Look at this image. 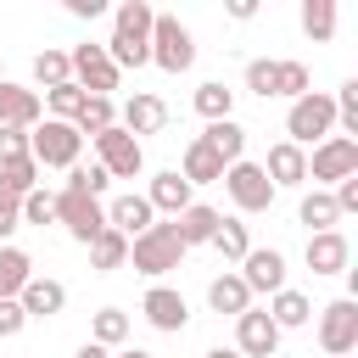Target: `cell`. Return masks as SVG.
Wrapping results in <instances>:
<instances>
[{
    "label": "cell",
    "mask_w": 358,
    "mask_h": 358,
    "mask_svg": "<svg viewBox=\"0 0 358 358\" xmlns=\"http://www.w3.org/2000/svg\"><path fill=\"white\" fill-rule=\"evenodd\" d=\"M22 224H56V196L50 190H28L22 196Z\"/></svg>",
    "instance_id": "cell-41"
},
{
    "label": "cell",
    "mask_w": 358,
    "mask_h": 358,
    "mask_svg": "<svg viewBox=\"0 0 358 358\" xmlns=\"http://www.w3.org/2000/svg\"><path fill=\"white\" fill-rule=\"evenodd\" d=\"M319 347H324V358H347L358 347V302L352 296H336L319 308Z\"/></svg>",
    "instance_id": "cell-7"
},
{
    "label": "cell",
    "mask_w": 358,
    "mask_h": 358,
    "mask_svg": "<svg viewBox=\"0 0 358 358\" xmlns=\"http://www.w3.org/2000/svg\"><path fill=\"white\" fill-rule=\"evenodd\" d=\"M67 11H73V17H90V22H95V17H106V0H67Z\"/></svg>",
    "instance_id": "cell-46"
},
{
    "label": "cell",
    "mask_w": 358,
    "mask_h": 358,
    "mask_svg": "<svg viewBox=\"0 0 358 358\" xmlns=\"http://www.w3.org/2000/svg\"><path fill=\"white\" fill-rule=\"evenodd\" d=\"M207 358H241V352H235V347H213Z\"/></svg>",
    "instance_id": "cell-49"
},
{
    "label": "cell",
    "mask_w": 358,
    "mask_h": 358,
    "mask_svg": "<svg viewBox=\"0 0 358 358\" xmlns=\"http://www.w3.org/2000/svg\"><path fill=\"white\" fill-rule=\"evenodd\" d=\"M22 324H28V313L17 308V296H6V302H0V341H11Z\"/></svg>",
    "instance_id": "cell-45"
},
{
    "label": "cell",
    "mask_w": 358,
    "mask_h": 358,
    "mask_svg": "<svg viewBox=\"0 0 358 358\" xmlns=\"http://www.w3.org/2000/svg\"><path fill=\"white\" fill-rule=\"evenodd\" d=\"M308 90H313V78H308L302 62H274V95L296 101V95H308Z\"/></svg>",
    "instance_id": "cell-38"
},
{
    "label": "cell",
    "mask_w": 358,
    "mask_h": 358,
    "mask_svg": "<svg viewBox=\"0 0 358 358\" xmlns=\"http://www.w3.org/2000/svg\"><path fill=\"white\" fill-rule=\"evenodd\" d=\"M302 34L313 39V45H324V39H336V0H302Z\"/></svg>",
    "instance_id": "cell-30"
},
{
    "label": "cell",
    "mask_w": 358,
    "mask_h": 358,
    "mask_svg": "<svg viewBox=\"0 0 358 358\" xmlns=\"http://www.w3.org/2000/svg\"><path fill=\"white\" fill-rule=\"evenodd\" d=\"M241 285L257 296H274V291H285V252L280 246H252L246 257H241Z\"/></svg>",
    "instance_id": "cell-11"
},
{
    "label": "cell",
    "mask_w": 358,
    "mask_h": 358,
    "mask_svg": "<svg viewBox=\"0 0 358 358\" xmlns=\"http://www.w3.org/2000/svg\"><path fill=\"white\" fill-rule=\"evenodd\" d=\"M28 280H34V257L22 246H0V302L6 296H22Z\"/></svg>",
    "instance_id": "cell-26"
},
{
    "label": "cell",
    "mask_w": 358,
    "mask_h": 358,
    "mask_svg": "<svg viewBox=\"0 0 358 358\" xmlns=\"http://www.w3.org/2000/svg\"><path fill=\"white\" fill-rule=\"evenodd\" d=\"M106 185H112V173H106L101 162H90V168H84V162H73L62 190H78V196H95V201H101V196H106Z\"/></svg>",
    "instance_id": "cell-36"
},
{
    "label": "cell",
    "mask_w": 358,
    "mask_h": 358,
    "mask_svg": "<svg viewBox=\"0 0 358 358\" xmlns=\"http://www.w3.org/2000/svg\"><path fill=\"white\" fill-rule=\"evenodd\" d=\"M145 45H151V62H157L162 73H190V67H196V34H190L179 17H168V11H157Z\"/></svg>",
    "instance_id": "cell-4"
},
{
    "label": "cell",
    "mask_w": 358,
    "mask_h": 358,
    "mask_svg": "<svg viewBox=\"0 0 358 358\" xmlns=\"http://www.w3.org/2000/svg\"><path fill=\"white\" fill-rule=\"evenodd\" d=\"M151 22H157L151 0H117L112 11V34H129V39H151Z\"/></svg>",
    "instance_id": "cell-27"
},
{
    "label": "cell",
    "mask_w": 358,
    "mask_h": 358,
    "mask_svg": "<svg viewBox=\"0 0 358 358\" xmlns=\"http://www.w3.org/2000/svg\"><path fill=\"white\" fill-rule=\"evenodd\" d=\"M257 168L268 173V185H274V190H285V185H308V151H302V145H291V140L268 145V157H263Z\"/></svg>",
    "instance_id": "cell-17"
},
{
    "label": "cell",
    "mask_w": 358,
    "mask_h": 358,
    "mask_svg": "<svg viewBox=\"0 0 358 358\" xmlns=\"http://www.w3.org/2000/svg\"><path fill=\"white\" fill-rule=\"evenodd\" d=\"M235 352L241 358H274L280 352V330H274V319L263 308H246L235 319Z\"/></svg>",
    "instance_id": "cell-13"
},
{
    "label": "cell",
    "mask_w": 358,
    "mask_h": 358,
    "mask_svg": "<svg viewBox=\"0 0 358 358\" xmlns=\"http://www.w3.org/2000/svg\"><path fill=\"white\" fill-rule=\"evenodd\" d=\"M296 218H302L313 235H324V229H336V224H341V213H336L330 190H308V196H302V207H296Z\"/></svg>",
    "instance_id": "cell-32"
},
{
    "label": "cell",
    "mask_w": 358,
    "mask_h": 358,
    "mask_svg": "<svg viewBox=\"0 0 358 358\" xmlns=\"http://www.w3.org/2000/svg\"><path fill=\"white\" fill-rule=\"evenodd\" d=\"M207 246H218V257L241 263V257L252 252V235H246V224H241V218H218V229H213V241H207Z\"/></svg>",
    "instance_id": "cell-34"
},
{
    "label": "cell",
    "mask_w": 358,
    "mask_h": 358,
    "mask_svg": "<svg viewBox=\"0 0 358 358\" xmlns=\"http://www.w3.org/2000/svg\"><path fill=\"white\" fill-rule=\"evenodd\" d=\"M218 218H224L218 207H207V201H190V207H185L179 218H168V224H173V235H179V246L190 252V246H207V241H213V229H218Z\"/></svg>",
    "instance_id": "cell-20"
},
{
    "label": "cell",
    "mask_w": 358,
    "mask_h": 358,
    "mask_svg": "<svg viewBox=\"0 0 358 358\" xmlns=\"http://www.w3.org/2000/svg\"><path fill=\"white\" fill-rule=\"evenodd\" d=\"M352 173H358V140L330 134V140L313 145V157H308V179H313V190H319V185H341V179H352Z\"/></svg>",
    "instance_id": "cell-9"
},
{
    "label": "cell",
    "mask_w": 358,
    "mask_h": 358,
    "mask_svg": "<svg viewBox=\"0 0 358 358\" xmlns=\"http://www.w3.org/2000/svg\"><path fill=\"white\" fill-rule=\"evenodd\" d=\"M117 358H151V352H145V347H129V352H117Z\"/></svg>",
    "instance_id": "cell-50"
},
{
    "label": "cell",
    "mask_w": 358,
    "mask_h": 358,
    "mask_svg": "<svg viewBox=\"0 0 358 358\" xmlns=\"http://www.w3.org/2000/svg\"><path fill=\"white\" fill-rule=\"evenodd\" d=\"M129 263V241L117 235V229H101L95 241H90V268L95 274H112V268H123Z\"/></svg>",
    "instance_id": "cell-29"
},
{
    "label": "cell",
    "mask_w": 358,
    "mask_h": 358,
    "mask_svg": "<svg viewBox=\"0 0 358 358\" xmlns=\"http://www.w3.org/2000/svg\"><path fill=\"white\" fill-rule=\"evenodd\" d=\"M246 90H252V95H263V101H274V62H268V56L246 62Z\"/></svg>",
    "instance_id": "cell-42"
},
{
    "label": "cell",
    "mask_w": 358,
    "mask_h": 358,
    "mask_svg": "<svg viewBox=\"0 0 358 358\" xmlns=\"http://www.w3.org/2000/svg\"><path fill=\"white\" fill-rule=\"evenodd\" d=\"M17 308H22L28 319H56V313L67 308V285H62V280H39V274H34V280L22 285V296H17Z\"/></svg>",
    "instance_id": "cell-21"
},
{
    "label": "cell",
    "mask_w": 358,
    "mask_h": 358,
    "mask_svg": "<svg viewBox=\"0 0 358 358\" xmlns=\"http://www.w3.org/2000/svg\"><path fill=\"white\" fill-rule=\"evenodd\" d=\"M207 308H213V313H229V319H241V313L252 308V291L241 285V274H218V280L207 285Z\"/></svg>",
    "instance_id": "cell-24"
},
{
    "label": "cell",
    "mask_w": 358,
    "mask_h": 358,
    "mask_svg": "<svg viewBox=\"0 0 358 358\" xmlns=\"http://www.w3.org/2000/svg\"><path fill=\"white\" fill-rule=\"evenodd\" d=\"M73 358H112V352H106V347H95V341H84V347H78Z\"/></svg>",
    "instance_id": "cell-48"
},
{
    "label": "cell",
    "mask_w": 358,
    "mask_h": 358,
    "mask_svg": "<svg viewBox=\"0 0 358 358\" xmlns=\"http://www.w3.org/2000/svg\"><path fill=\"white\" fill-rule=\"evenodd\" d=\"M78 151H84V134H78L73 123H62V117H39V123L28 129V157H34L39 168H73Z\"/></svg>",
    "instance_id": "cell-2"
},
{
    "label": "cell",
    "mask_w": 358,
    "mask_h": 358,
    "mask_svg": "<svg viewBox=\"0 0 358 358\" xmlns=\"http://www.w3.org/2000/svg\"><path fill=\"white\" fill-rule=\"evenodd\" d=\"M39 117H45V101H39V90L0 78V129H34Z\"/></svg>",
    "instance_id": "cell-15"
},
{
    "label": "cell",
    "mask_w": 358,
    "mask_h": 358,
    "mask_svg": "<svg viewBox=\"0 0 358 358\" xmlns=\"http://www.w3.org/2000/svg\"><path fill=\"white\" fill-rule=\"evenodd\" d=\"M263 313H268V319H274V330L285 336V330H302V324L313 319V302H308L302 291H291V285H285V291H274V296H268V308H263Z\"/></svg>",
    "instance_id": "cell-23"
},
{
    "label": "cell",
    "mask_w": 358,
    "mask_h": 358,
    "mask_svg": "<svg viewBox=\"0 0 358 358\" xmlns=\"http://www.w3.org/2000/svg\"><path fill=\"white\" fill-rule=\"evenodd\" d=\"M28 157V129H0V162Z\"/></svg>",
    "instance_id": "cell-44"
},
{
    "label": "cell",
    "mask_w": 358,
    "mask_h": 358,
    "mask_svg": "<svg viewBox=\"0 0 358 358\" xmlns=\"http://www.w3.org/2000/svg\"><path fill=\"white\" fill-rule=\"evenodd\" d=\"M28 190H39V162L34 157H17V162H0V196H28Z\"/></svg>",
    "instance_id": "cell-33"
},
{
    "label": "cell",
    "mask_w": 358,
    "mask_h": 358,
    "mask_svg": "<svg viewBox=\"0 0 358 358\" xmlns=\"http://www.w3.org/2000/svg\"><path fill=\"white\" fill-rule=\"evenodd\" d=\"M151 224H157V213H151V201H145L140 190H129V196H112V201H106V229H117L123 241L145 235Z\"/></svg>",
    "instance_id": "cell-16"
},
{
    "label": "cell",
    "mask_w": 358,
    "mask_h": 358,
    "mask_svg": "<svg viewBox=\"0 0 358 358\" xmlns=\"http://www.w3.org/2000/svg\"><path fill=\"white\" fill-rule=\"evenodd\" d=\"M17 229H22V201L17 196H0V246H11Z\"/></svg>",
    "instance_id": "cell-43"
},
{
    "label": "cell",
    "mask_w": 358,
    "mask_h": 358,
    "mask_svg": "<svg viewBox=\"0 0 358 358\" xmlns=\"http://www.w3.org/2000/svg\"><path fill=\"white\" fill-rule=\"evenodd\" d=\"M117 123V106L106 101V95H84V106H78V117H73V129L84 134V140H95L101 129H112Z\"/></svg>",
    "instance_id": "cell-31"
},
{
    "label": "cell",
    "mask_w": 358,
    "mask_h": 358,
    "mask_svg": "<svg viewBox=\"0 0 358 358\" xmlns=\"http://www.w3.org/2000/svg\"><path fill=\"white\" fill-rule=\"evenodd\" d=\"M229 17H235V22H252V17H257V0H229Z\"/></svg>",
    "instance_id": "cell-47"
},
{
    "label": "cell",
    "mask_w": 358,
    "mask_h": 358,
    "mask_svg": "<svg viewBox=\"0 0 358 358\" xmlns=\"http://www.w3.org/2000/svg\"><path fill=\"white\" fill-rule=\"evenodd\" d=\"M162 123H168V101L151 95V90H134V95L123 101V112H117V129L134 134V140H140V134H157Z\"/></svg>",
    "instance_id": "cell-14"
},
{
    "label": "cell",
    "mask_w": 358,
    "mask_h": 358,
    "mask_svg": "<svg viewBox=\"0 0 358 358\" xmlns=\"http://www.w3.org/2000/svg\"><path fill=\"white\" fill-rule=\"evenodd\" d=\"M129 263H134L145 280L173 274V268L185 263V246H179V235H173V224H151L145 235H134V241H129Z\"/></svg>",
    "instance_id": "cell-3"
},
{
    "label": "cell",
    "mask_w": 358,
    "mask_h": 358,
    "mask_svg": "<svg viewBox=\"0 0 358 358\" xmlns=\"http://www.w3.org/2000/svg\"><path fill=\"white\" fill-rule=\"evenodd\" d=\"M207 145H213V157L229 168V162H241L246 157V129L235 123V117H224V123H207V134H201Z\"/></svg>",
    "instance_id": "cell-25"
},
{
    "label": "cell",
    "mask_w": 358,
    "mask_h": 358,
    "mask_svg": "<svg viewBox=\"0 0 358 358\" xmlns=\"http://www.w3.org/2000/svg\"><path fill=\"white\" fill-rule=\"evenodd\" d=\"M90 341H95V347H106V352H112V347H123V341H129V313H123V308H101V313H95V324H90Z\"/></svg>",
    "instance_id": "cell-35"
},
{
    "label": "cell",
    "mask_w": 358,
    "mask_h": 358,
    "mask_svg": "<svg viewBox=\"0 0 358 358\" xmlns=\"http://www.w3.org/2000/svg\"><path fill=\"white\" fill-rule=\"evenodd\" d=\"M140 313H145V324L162 330V336H179V330L190 324V302H185L173 285H151V291L140 296Z\"/></svg>",
    "instance_id": "cell-12"
},
{
    "label": "cell",
    "mask_w": 358,
    "mask_h": 358,
    "mask_svg": "<svg viewBox=\"0 0 358 358\" xmlns=\"http://www.w3.org/2000/svg\"><path fill=\"white\" fill-rule=\"evenodd\" d=\"M90 145H95V162H101L112 179H140V173H145V145H140L134 134H123L117 123L101 129Z\"/></svg>",
    "instance_id": "cell-5"
},
{
    "label": "cell",
    "mask_w": 358,
    "mask_h": 358,
    "mask_svg": "<svg viewBox=\"0 0 358 358\" xmlns=\"http://www.w3.org/2000/svg\"><path fill=\"white\" fill-rule=\"evenodd\" d=\"M67 62H73V84H78L84 95H106V101H112V90L123 84V73L106 62V45H73Z\"/></svg>",
    "instance_id": "cell-8"
},
{
    "label": "cell",
    "mask_w": 358,
    "mask_h": 358,
    "mask_svg": "<svg viewBox=\"0 0 358 358\" xmlns=\"http://www.w3.org/2000/svg\"><path fill=\"white\" fill-rule=\"evenodd\" d=\"M179 179H185L190 190H196V185H218V179H224V162L213 157V145H207L201 134H196V140L185 145V162H179Z\"/></svg>",
    "instance_id": "cell-22"
},
{
    "label": "cell",
    "mask_w": 358,
    "mask_h": 358,
    "mask_svg": "<svg viewBox=\"0 0 358 358\" xmlns=\"http://www.w3.org/2000/svg\"><path fill=\"white\" fill-rule=\"evenodd\" d=\"M34 78H39L45 90L67 84V78H73V62H67V50H50V45H45V50L34 56Z\"/></svg>",
    "instance_id": "cell-37"
},
{
    "label": "cell",
    "mask_w": 358,
    "mask_h": 358,
    "mask_svg": "<svg viewBox=\"0 0 358 358\" xmlns=\"http://www.w3.org/2000/svg\"><path fill=\"white\" fill-rule=\"evenodd\" d=\"M218 185L229 190V201H235L241 213H268V207H274V196H280V190L268 185V173H263L257 162H246V157H241V162H229Z\"/></svg>",
    "instance_id": "cell-6"
},
{
    "label": "cell",
    "mask_w": 358,
    "mask_h": 358,
    "mask_svg": "<svg viewBox=\"0 0 358 358\" xmlns=\"http://www.w3.org/2000/svg\"><path fill=\"white\" fill-rule=\"evenodd\" d=\"M145 201H151V213H168V218H179L196 196H190V185L179 179V168H162V173H151V190H145Z\"/></svg>",
    "instance_id": "cell-19"
},
{
    "label": "cell",
    "mask_w": 358,
    "mask_h": 358,
    "mask_svg": "<svg viewBox=\"0 0 358 358\" xmlns=\"http://www.w3.org/2000/svg\"><path fill=\"white\" fill-rule=\"evenodd\" d=\"M56 224L78 241V246H90L101 229H106V207L95 201V196H78V190H62L56 196Z\"/></svg>",
    "instance_id": "cell-10"
},
{
    "label": "cell",
    "mask_w": 358,
    "mask_h": 358,
    "mask_svg": "<svg viewBox=\"0 0 358 358\" xmlns=\"http://www.w3.org/2000/svg\"><path fill=\"white\" fill-rule=\"evenodd\" d=\"M336 123H341V140H358V78H347L336 95Z\"/></svg>",
    "instance_id": "cell-40"
},
{
    "label": "cell",
    "mask_w": 358,
    "mask_h": 358,
    "mask_svg": "<svg viewBox=\"0 0 358 358\" xmlns=\"http://www.w3.org/2000/svg\"><path fill=\"white\" fill-rule=\"evenodd\" d=\"M78 106H84V90L67 78V84H56V90H45V112L50 117H62V123H73L78 117Z\"/></svg>",
    "instance_id": "cell-39"
},
{
    "label": "cell",
    "mask_w": 358,
    "mask_h": 358,
    "mask_svg": "<svg viewBox=\"0 0 358 358\" xmlns=\"http://www.w3.org/2000/svg\"><path fill=\"white\" fill-rule=\"evenodd\" d=\"M330 134H336V101H330L324 90L296 95L291 112H285V140H291V145H319V140H330Z\"/></svg>",
    "instance_id": "cell-1"
},
{
    "label": "cell",
    "mask_w": 358,
    "mask_h": 358,
    "mask_svg": "<svg viewBox=\"0 0 358 358\" xmlns=\"http://www.w3.org/2000/svg\"><path fill=\"white\" fill-rule=\"evenodd\" d=\"M308 268L313 274H347V263H352V246H347V235L341 229H324V235H308Z\"/></svg>",
    "instance_id": "cell-18"
},
{
    "label": "cell",
    "mask_w": 358,
    "mask_h": 358,
    "mask_svg": "<svg viewBox=\"0 0 358 358\" xmlns=\"http://www.w3.org/2000/svg\"><path fill=\"white\" fill-rule=\"evenodd\" d=\"M190 101H196V112H201L207 123H224V117H235V90H229V84H218V78H207V84H201Z\"/></svg>",
    "instance_id": "cell-28"
}]
</instances>
